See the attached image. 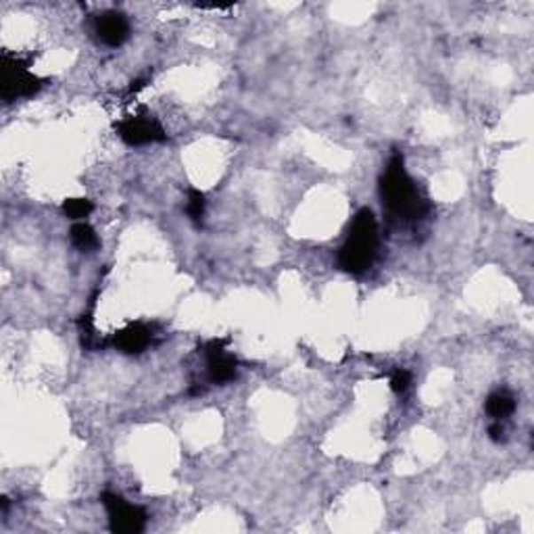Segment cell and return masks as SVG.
I'll use <instances>...</instances> for the list:
<instances>
[{
    "label": "cell",
    "mask_w": 534,
    "mask_h": 534,
    "mask_svg": "<svg viewBox=\"0 0 534 534\" xmlns=\"http://www.w3.org/2000/svg\"><path fill=\"white\" fill-rule=\"evenodd\" d=\"M380 199L390 216L403 219V222H415V219L424 217L428 209L418 186L405 171L399 153H395L380 177Z\"/></svg>",
    "instance_id": "1"
},
{
    "label": "cell",
    "mask_w": 534,
    "mask_h": 534,
    "mask_svg": "<svg viewBox=\"0 0 534 534\" xmlns=\"http://www.w3.org/2000/svg\"><path fill=\"white\" fill-rule=\"evenodd\" d=\"M376 253H378V224L372 209L364 207V209H359L357 216H355L345 245L341 247V253H338V265H341L345 271H349V274L359 276L370 270L373 259H376Z\"/></svg>",
    "instance_id": "2"
},
{
    "label": "cell",
    "mask_w": 534,
    "mask_h": 534,
    "mask_svg": "<svg viewBox=\"0 0 534 534\" xmlns=\"http://www.w3.org/2000/svg\"><path fill=\"white\" fill-rule=\"evenodd\" d=\"M43 86L44 80L34 75L26 63H21L11 52H3V57H0V97L4 103L34 97Z\"/></svg>",
    "instance_id": "3"
},
{
    "label": "cell",
    "mask_w": 534,
    "mask_h": 534,
    "mask_svg": "<svg viewBox=\"0 0 534 534\" xmlns=\"http://www.w3.org/2000/svg\"><path fill=\"white\" fill-rule=\"evenodd\" d=\"M100 501L106 509V515H109V528L111 532L115 534H138L145 530L146 526V518L148 515L142 512L140 507L132 506L123 499L122 495H115V492L105 491L100 495Z\"/></svg>",
    "instance_id": "4"
},
{
    "label": "cell",
    "mask_w": 534,
    "mask_h": 534,
    "mask_svg": "<svg viewBox=\"0 0 534 534\" xmlns=\"http://www.w3.org/2000/svg\"><path fill=\"white\" fill-rule=\"evenodd\" d=\"M120 138L126 142L128 146H145L151 142H163L168 140V134L161 128L153 115H132L120 122L117 126Z\"/></svg>",
    "instance_id": "5"
},
{
    "label": "cell",
    "mask_w": 534,
    "mask_h": 534,
    "mask_svg": "<svg viewBox=\"0 0 534 534\" xmlns=\"http://www.w3.org/2000/svg\"><path fill=\"white\" fill-rule=\"evenodd\" d=\"M207 373L216 384H225L236 378V359L225 351V341H211L205 345Z\"/></svg>",
    "instance_id": "6"
},
{
    "label": "cell",
    "mask_w": 534,
    "mask_h": 534,
    "mask_svg": "<svg viewBox=\"0 0 534 534\" xmlns=\"http://www.w3.org/2000/svg\"><path fill=\"white\" fill-rule=\"evenodd\" d=\"M151 341H153V330L142 322L128 324L126 328H122L120 332H115V334L111 336V345L115 347L117 351L126 355L142 353L148 345H151Z\"/></svg>",
    "instance_id": "7"
},
{
    "label": "cell",
    "mask_w": 534,
    "mask_h": 534,
    "mask_svg": "<svg viewBox=\"0 0 534 534\" xmlns=\"http://www.w3.org/2000/svg\"><path fill=\"white\" fill-rule=\"evenodd\" d=\"M94 27H97L100 43H105L106 46H122L128 40L130 34V23L126 15L117 13V11H105V13H100L97 21H94Z\"/></svg>",
    "instance_id": "8"
},
{
    "label": "cell",
    "mask_w": 534,
    "mask_h": 534,
    "mask_svg": "<svg viewBox=\"0 0 534 534\" xmlns=\"http://www.w3.org/2000/svg\"><path fill=\"white\" fill-rule=\"evenodd\" d=\"M514 409L515 401L507 390H497V393H492L489 399H486V413H489L492 420H506L507 415L514 413Z\"/></svg>",
    "instance_id": "9"
},
{
    "label": "cell",
    "mask_w": 534,
    "mask_h": 534,
    "mask_svg": "<svg viewBox=\"0 0 534 534\" xmlns=\"http://www.w3.org/2000/svg\"><path fill=\"white\" fill-rule=\"evenodd\" d=\"M71 242H74L75 248L80 251H94L98 247V236L94 232V228L86 222H75L69 230Z\"/></svg>",
    "instance_id": "10"
},
{
    "label": "cell",
    "mask_w": 534,
    "mask_h": 534,
    "mask_svg": "<svg viewBox=\"0 0 534 534\" xmlns=\"http://www.w3.org/2000/svg\"><path fill=\"white\" fill-rule=\"evenodd\" d=\"M94 211V205L88 199H67L63 203V213L74 222H84Z\"/></svg>",
    "instance_id": "11"
},
{
    "label": "cell",
    "mask_w": 534,
    "mask_h": 534,
    "mask_svg": "<svg viewBox=\"0 0 534 534\" xmlns=\"http://www.w3.org/2000/svg\"><path fill=\"white\" fill-rule=\"evenodd\" d=\"M205 207H207L205 194L200 192V190H197V188H190V190H188L186 213H188V217L192 219L194 224H200V222H203V217H205Z\"/></svg>",
    "instance_id": "12"
},
{
    "label": "cell",
    "mask_w": 534,
    "mask_h": 534,
    "mask_svg": "<svg viewBox=\"0 0 534 534\" xmlns=\"http://www.w3.org/2000/svg\"><path fill=\"white\" fill-rule=\"evenodd\" d=\"M409 384H412V373H409L407 370H403V367H399V370H395L393 373H390V389L395 390V393H405V390L409 389Z\"/></svg>",
    "instance_id": "13"
},
{
    "label": "cell",
    "mask_w": 534,
    "mask_h": 534,
    "mask_svg": "<svg viewBox=\"0 0 534 534\" xmlns=\"http://www.w3.org/2000/svg\"><path fill=\"white\" fill-rule=\"evenodd\" d=\"M503 435H506V428H503L501 420H495V424H492L491 428H489V436H491L495 443H501L503 438H506Z\"/></svg>",
    "instance_id": "14"
}]
</instances>
